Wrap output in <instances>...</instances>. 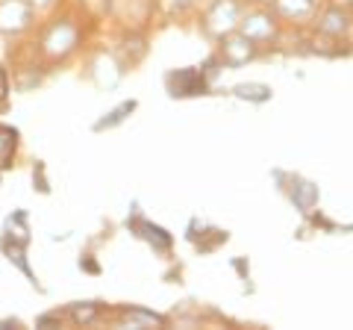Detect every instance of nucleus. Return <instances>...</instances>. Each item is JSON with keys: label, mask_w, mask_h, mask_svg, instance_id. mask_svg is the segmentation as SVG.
Masks as SVG:
<instances>
[{"label": "nucleus", "mask_w": 353, "mask_h": 330, "mask_svg": "<svg viewBox=\"0 0 353 330\" xmlns=\"http://www.w3.org/2000/svg\"><path fill=\"white\" fill-rule=\"evenodd\" d=\"M94 316H97V307H92V304H85V307H74V318H77V322H83V324H88Z\"/></svg>", "instance_id": "13"}, {"label": "nucleus", "mask_w": 353, "mask_h": 330, "mask_svg": "<svg viewBox=\"0 0 353 330\" xmlns=\"http://www.w3.org/2000/svg\"><path fill=\"white\" fill-rule=\"evenodd\" d=\"M239 18H241V6L236 0H215L212 9L206 12V30L212 36H227L239 27Z\"/></svg>", "instance_id": "1"}, {"label": "nucleus", "mask_w": 353, "mask_h": 330, "mask_svg": "<svg viewBox=\"0 0 353 330\" xmlns=\"http://www.w3.org/2000/svg\"><path fill=\"white\" fill-rule=\"evenodd\" d=\"M44 53L48 57H68V53L74 50V45H77V27L71 24V21H59V24H53L50 30H48V36H44Z\"/></svg>", "instance_id": "4"}, {"label": "nucleus", "mask_w": 353, "mask_h": 330, "mask_svg": "<svg viewBox=\"0 0 353 330\" xmlns=\"http://www.w3.org/2000/svg\"><path fill=\"white\" fill-rule=\"evenodd\" d=\"M32 21V6L27 0H3L0 3V32L6 36H18L24 32Z\"/></svg>", "instance_id": "3"}, {"label": "nucleus", "mask_w": 353, "mask_h": 330, "mask_svg": "<svg viewBox=\"0 0 353 330\" xmlns=\"http://www.w3.org/2000/svg\"><path fill=\"white\" fill-rule=\"evenodd\" d=\"M239 32L259 45V41L277 39V24H274V18L268 12H250L245 18H239Z\"/></svg>", "instance_id": "5"}, {"label": "nucleus", "mask_w": 353, "mask_h": 330, "mask_svg": "<svg viewBox=\"0 0 353 330\" xmlns=\"http://www.w3.org/2000/svg\"><path fill=\"white\" fill-rule=\"evenodd\" d=\"M236 97H241V101H256V104H262V101H268L271 97V89L268 86H262V83H241V86H236Z\"/></svg>", "instance_id": "10"}, {"label": "nucleus", "mask_w": 353, "mask_h": 330, "mask_svg": "<svg viewBox=\"0 0 353 330\" xmlns=\"http://www.w3.org/2000/svg\"><path fill=\"white\" fill-rule=\"evenodd\" d=\"M274 6L289 21H309L318 9V0H274Z\"/></svg>", "instance_id": "7"}, {"label": "nucleus", "mask_w": 353, "mask_h": 330, "mask_svg": "<svg viewBox=\"0 0 353 330\" xmlns=\"http://www.w3.org/2000/svg\"><path fill=\"white\" fill-rule=\"evenodd\" d=\"M253 3H268V0H253Z\"/></svg>", "instance_id": "16"}, {"label": "nucleus", "mask_w": 353, "mask_h": 330, "mask_svg": "<svg viewBox=\"0 0 353 330\" xmlns=\"http://www.w3.org/2000/svg\"><path fill=\"white\" fill-rule=\"evenodd\" d=\"M132 227H139V230H145V233H141V236H145V239H150V242H157V248H168L171 245V236L168 233H165V230L162 227H157V224H148V222H136V224H132Z\"/></svg>", "instance_id": "11"}, {"label": "nucleus", "mask_w": 353, "mask_h": 330, "mask_svg": "<svg viewBox=\"0 0 353 330\" xmlns=\"http://www.w3.org/2000/svg\"><path fill=\"white\" fill-rule=\"evenodd\" d=\"M294 204L301 206L303 213H312V206L318 204V186L306 183V180H294V189H292Z\"/></svg>", "instance_id": "9"}, {"label": "nucleus", "mask_w": 353, "mask_h": 330, "mask_svg": "<svg viewBox=\"0 0 353 330\" xmlns=\"http://www.w3.org/2000/svg\"><path fill=\"white\" fill-rule=\"evenodd\" d=\"M221 57L230 68H241V65H248L253 57H256V41H250L248 36H241V32H227V36H221Z\"/></svg>", "instance_id": "2"}, {"label": "nucleus", "mask_w": 353, "mask_h": 330, "mask_svg": "<svg viewBox=\"0 0 353 330\" xmlns=\"http://www.w3.org/2000/svg\"><path fill=\"white\" fill-rule=\"evenodd\" d=\"M6 92H9V89H6V71L0 68V101H3V97H6Z\"/></svg>", "instance_id": "15"}, {"label": "nucleus", "mask_w": 353, "mask_h": 330, "mask_svg": "<svg viewBox=\"0 0 353 330\" xmlns=\"http://www.w3.org/2000/svg\"><path fill=\"white\" fill-rule=\"evenodd\" d=\"M27 3L32 6V12H41V9H50L57 0H27Z\"/></svg>", "instance_id": "14"}, {"label": "nucleus", "mask_w": 353, "mask_h": 330, "mask_svg": "<svg viewBox=\"0 0 353 330\" xmlns=\"http://www.w3.org/2000/svg\"><path fill=\"white\" fill-rule=\"evenodd\" d=\"M132 109H136V101H130V104H121L118 109H112V113H109V118L97 121V124H94V130H103V127H115V124H121V121L127 118V113H132Z\"/></svg>", "instance_id": "12"}, {"label": "nucleus", "mask_w": 353, "mask_h": 330, "mask_svg": "<svg viewBox=\"0 0 353 330\" xmlns=\"http://www.w3.org/2000/svg\"><path fill=\"white\" fill-rule=\"evenodd\" d=\"M318 30L324 32V36H347V30H350V15L345 12V9H327V12L321 15V24H318Z\"/></svg>", "instance_id": "8"}, {"label": "nucleus", "mask_w": 353, "mask_h": 330, "mask_svg": "<svg viewBox=\"0 0 353 330\" xmlns=\"http://www.w3.org/2000/svg\"><path fill=\"white\" fill-rule=\"evenodd\" d=\"M168 89L171 95L176 97H185V95H201L206 89V80H203V71L197 68H185V71H176V74H168Z\"/></svg>", "instance_id": "6"}]
</instances>
